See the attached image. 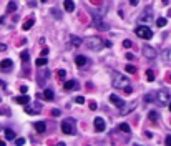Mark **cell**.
<instances>
[{"mask_svg": "<svg viewBox=\"0 0 171 146\" xmlns=\"http://www.w3.org/2000/svg\"><path fill=\"white\" fill-rule=\"evenodd\" d=\"M130 85V80L126 75L120 72H113V86L115 88H125V86Z\"/></svg>", "mask_w": 171, "mask_h": 146, "instance_id": "obj_1", "label": "cell"}, {"mask_svg": "<svg viewBox=\"0 0 171 146\" xmlns=\"http://www.w3.org/2000/svg\"><path fill=\"white\" fill-rule=\"evenodd\" d=\"M155 101L159 105H168L171 101V93H168L166 90H159L158 93H155Z\"/></svg>", "mask_w": 171, "mask_h": 146, "instance_id": "obj_2", "label": "cell"}, {"mask_svg": "<svg viewBox=\"0 0 171 146\" xmlns=\"http://www.w3.org/2000/svg\"><path fill=\"white\" fill-rule=\"evenodd\" d=\"M86 46L90 48V50H95V52H98V50H101L103 48V40L98 38V37H92V38L86 40Z\"/></svg>", "mask_w": 171, "mask_h": 146, "instance_id": "obj_3", "label": "cell"}, {"mask_svg": "<svg viewBox=\"0 0 171 146\" xmlns=\"http://www.w3.org/2000/svg\"><path fill=\"white\" fill-rule=\"evenodd\" d=\"M135 33L138 35L140 38H143V40H150L153 37V32H151V28L150 27H145V25H141V27H136V30H135Z\"/></svg>", "mask_w": 171, "mask_h": 146, "instance_id": "obj_4", "label": "cell"}, {"mask_svg": "<svg viewBox=\"0 0 171 146\" xmlns=\"http://www.w3.org/2000/svg\"><path fill=\"white\" fill-rule=\"evenodd\" d=\"M92 17H93V23H95V27L98 28V30H103V32H106L110 27H108V23H105L103 20L100 18V15L96 12H92Z\"/></svg>", "mask_w": 171, "mask_h": 146, "instance_id": "obj_5", "label": "cell"}, {"mask_svg": "<svg viewBox=\"0 0 171 146\" xmlns=\"http://www.w3.org/2000/svg\"><path fill=\"white\" fill-rule=\"evenodd\" d=\"M62 131L65 134H73V119L72 118L62 121Z\"/></svg>", "mask_w": 171, "mask_h": 146, "instance_id": "obj_6", "label": "cell"}, {"mask_svg": "<svg viewBox=\"0 0 171 146\" xmlns=\"http://www.w3.org/2000/svg\"><path fill=\"white\" fill-rule=\"evenodd\" d=\"M143 55H145L146 58H156L158 57V52H156V48L155 46H150V45H145L143 46Z\"/></svg>", "mask_w": 171, "mask_h": 146, "instance_id": "obj_7", "label": "cell"}, {"mask_svg": "<svg viewBox=\"0 0 171 146\" xmlns=\"http://www.w3.org/2000/svg\"><path fill=\"white\" fill-rule=\"evenodd\" d=\"M105 128H106V123H105V119L103 118H95V130L96 131H105Z\"/></svg>", "mask_w": 171, "mask_h": 146, "instance_id": "obj_8", "label": "cell"}, {"mask_svg": "<svg viewBox=\"0 0 171 146\" xmlns=\"http://www.w3.org/2000/svg\"><path fill=\"white\" fill-rule=\"evenodd\" d=\"M12 66H13L12 60H2V61H0V70H2L3 73L10 72V70H12Z\"/></svg>", "mask_w": 171, "mask_h": 146, "instance_id": "obj_9", "label": "cell"}, {"mask_svg": "<svg viewBox=\"0 0 171 146\" xmlns=\"http://www.w3.org/2000/svg\"><path fill=\"white\" fill-rule=\"evenodd\" d=\"M153 17H151V7H146V10H145V13L140 17V22H150Z\"/></svg>", "mask_w": 171, "mask_h": 146, "instance_id": "obj_10", "label": "cell"}, {"mask_svg": "<svg viewBox=\"0 0 171 146\" xmlns=\"http://www.w3.org/2000/svg\"><path fill=\"white\" fill-rule=\"evenodd\" d=\"M110 101H111L113 105L120 106V108H123V106H125V101L120 98V96H116V95H111V96H110Z\"/></svg>", "mask_w": 171, "mask_h": 146, "instance_id": "obj_11", "label": "cell"}, {"mask_svg": "<svg viewBox=\"0 0 171 146\" xmlns=\"http://www.w3.org/2000/svg\"><path fill=\"white\" fill-rule=\"evenodd\" d=\"M17 8H18V3H17L15 0H10L8 5H7V13H13Z\"/></svg>", "mask_w": 171, "mask_h": 146, "instance_id": "obj_12", "label": "cell"}, {"mask_svg": "<svg viewBox=\"0 0 171 146\" xmlns=\"http://www.w3.org/2000/svg\"><path fill=\"white\" fill-rule=\"evenodd\" d=\"M45 130H47L45 121H37L35 123V131L37 133H45Z\"/></svg>", "mask_w": 171, "mask_h": 146, "instance_id": "obj_13", "label": "cell"}, {"mask_svg": "<svg viewBox=\"0 0 171 146\" xmlns=\"http://www.w3.org/2000/svg\"><path fill=\"white\" fill-rule=\"evenodd\" d=\"M63 7H65L66 12H73V10H75V3H73V0H65V2H63Z\"/></svg>", "mask_w": 171, "mask_h": 146, "instance_id": "obj_14", "label": "cell"}, {"mask_svg": "<svg viewBox=\"0 0 171 146\" xmlns=\"http://www.w3.org/2000/svg\"><path fill=\"white\" fill-rule=\"evenodd\" d=\"M75 63H77V66H85V65H86V57H83V55H78V57L75 58Z\"/></svg>", "mask_w": 171, "mask_h": 146, "instance_id": "obj_15", "label": "cell"}, {"mask_svg": "<svg viewBox=\"0 0 171 146\" xmlns=\"http://www.w3.org/2000/svg\"><path fill=\"white\" fill-rule=\"evenodd\" d=\"M15 101H17L18 105H27V103L30 101V98H28L27 95H22V96H17V98H15Z\"/></svg>", "mask_w": 171, "mask_h": 146, "instance_id": "obj_16", "label": "cell"}, {"mask_svg": "<svg viewBox=\"0 0 171 146\" xmlns=\"http://www.w3.org/2000/svg\"><path fill=\"white\" fill-rule=\"evenodd\" d=\"M3 134H5V139H8V141L15 139V131H13V130H8V128H7L5 131H3Z\"/></svg>", "mask_w": 171, "mask_h": 146, "instance_id": "obj_17", "label": "cell"}, {"mask_svg": "<svg viewBox=\"0 0 171 146\" xmlns=\"http://www.w3.org/2000/svg\"><path fill=\"white\" fill-rule=\"evenodd\" d=\"M63 88H65V90H72V88H77V81H75V80H68V81H65Z\"/></svg>", "mask_w": 171, "mask_h": 146, "instance_id": "obj_18", "label": "cell"}, {"mask_svg": "<svg viewBox=\"0 0 171 146\" xmlns=\"http://www.w3.org/2000/svg\"><path fill=\"white\" fill-rule=\"evenodd\" d=\"M33 23H35V20H33V18L27 20L25 23L22 25V28H23V30H25V32H27V30H30V28H32V27H33Z\"/></svg>", "mask_w": 171, "mask_h": 146, "instance_id": "obj_19", "label": "cell"}, {"mask_svg": "<svg viewBox=\"0 0 171 146\" xmlns=\"http://www.w3.org/2000/svg\"><path fill=\"white\" fill-rule=\"evenodd\" d=\"M42 96H43V98H45V100H48V101H52V100L55 98V96H53V91H52V90H45V91H43V95H42Z\"/></svg>", "mask_w": 171, "mask_h": 146, "instance_id": "obj_20", "label": "cell"}, {"mask_svg": "<svg viewBox=\"0 0 171 146\" xmlns=\"http://www.w3.org/2000/svg\"><path fill=\"white\" fill-rule=\"evenodd\" d=\"M135 105H136V103H131V105L128 106V108H120V113H121V115H126L128 111H131V110H135Z\"/></svg>", "mask_w": 171, "mask_h": 146, "instance_id": "obj_21", "label": "cell"}, {"mask_svg": "<svg viewBox=\"0 0 171 146\" xmlns=\"http://www.w3.org/2000/svg\"><path fill=\"white\" fill-rule=\"evenodd\" d=\"M47 63H48V60H47L45 57H42V58H38L37 61H35V65H37V66H45Z\"/></svg>", "mask_w": 171, "mask_h": 146, "instance_id": "obj_22", "label": "cell"}, {"mask_svg": "<svg viewBox=\"0 0 171 146\" xmlns=\"http://www.w3.org/2000/svg\"><path fill=\"white\" fill-rule=\"evenodd\" d=\"M146 80L148 81H155V72L153 70H146Z\"/></svg>", "mask_w": 171, "mask_h": 146, "instance_id": "obj_23", "label": "cell"}, {"mask_svg": "<svg viewBox=\"0 0 171 146\" xmlns=\"http://www.w3.org/2000/svg\"><path fill=\"white\" fill-rule=\"evenodd\" d=\"M20 58H22V61H28V60H30V55H28V52H27V50H23V52L20 53Z\"/></svg>", "mask_w": 171, "mask_h": 146, "instance_id": "obj_24", "label": "cell"}, {"mask_svg": "<svg viewBox=\"0 0 171 146\" xmlns=\"http://www.w3.org/2000/svg\"><path fill=\"white\" fill-rule=\"evenodd\" d=\"M47 75H48V72H47V70H45V72H42V73L38 75V83H40V85H43V81H45V76H47Z\"/></svg>", "mask_w": 171, "mask_h": 146, "instance_id": "obj_25", "label": "cell"}, {"mask_svg": "<svg viewBox=\"0 0 171 146\" xmlns=\"http://www.w3.org/2000/svg\"><path fill=\"white\" fill-rule=\"evenodd\" d=\"M120 130H121V131H125V133H130V131H131V128L126 125V123H121V125H120Z\"/></svg>", "mask_w": 171, "mask_h": 146, "instance_id": "obj_26", "label": "cell"}, {"mask_svg": "<svg viewBox=\"0 0 171 146\" xmlns=\"http://www.w3.org/2000/svg\"><path fill=\"white\" fill-rule=\"evenodd\" d=\"M72 45H75V46H80V45H81V40H80L78 37H72Z\"/></svg>", "mask_w": 171, "mask_h": 146, "instance_id": "obj_27", "label": "cell"}, {"mask_svg": "<svg viewBox=\"0 0 171 146\" xmlns=\"http://www.w3.org/2000/svg\"><path fill=\"white\" fill-rule=\"evenodd\" d=\"M145 101H155V93H146L145 95Z\"/></svg>", "mask_w": 171, "mask_h": 146, "instance_id": "obj_28", "label": "cell"}, {"mask_svg": "<svg viewBox=\"0 0 171 146\" xmlns=\"http://www.w3.org/2000/svg\"><path fill=\"white\" fill-rule=\"evenodd\" d=\"M125 70H126L128 73H131V75H133V73H136V68H135L133 65H126V66H125Z\"/></svg>", "mask_w": 171, "mask_h": 146, "instance_id": "obj_29", "label": "cell"}, {"mask_svg": "<svg viewBox=\"0 0 171 146\" xmlns=\"http://www.w3.org/2000/svg\"><path fill=\"white\" fill-rule=\"evenodd\" d=\"M25 111L28 113V115H37L38 110H33V108H30V106H25Z\"/></svg>", "mask_w": 171, "mask_h": 146, "instance_id": "obj_30", "label": "cell"}, {"mask_svg": "<svg viewBox=\"0 0 171 146\" xmlns=\"http://www.w3.org/2000/svg\"><path fill=\"white\" fill-rule=\"evenodd\" d=\"M15 145L17 146H23L25 145V138H15Z\"/></svg>", "mask_w": 171, "mask_h": 146, "instance_id": "obj_31", "label": "cell"}, {"mask_svg": "<svg viewBox=\"0 0 171 146\" xmlns=\"http://www.w3.org/2000/svg\"><path fill=\"white\" fill-rule=\"evenodd\" d=\"M156 25L158 27H165L166 25V18H158L156 20Z\"/></svg>", "mask_w": 171, "mask_h": 146, "instance_id": "obj_32", "label": "cell"}, {"mask_svg": "<svg viewBox=\"0 0 171 146\" xmlns=\"http://www.w3.org/2000/svg\"><path fill=\"white\" fill-rule=\"evenodd\" d=\"M150 119H151V121H156V119H158V113L150 111Z\"/></svg>", "mask_w": 171, "mask_h": 146, "instance_id": "obj_33", "label": "cell"}, {"mask_svg": "<svg viewBox=\"0 0 171 146\" xmlns=\"http://www.w3.org/2000/svg\"><path fill=\"white\" fill-rule=\"evenodd\" d=\"M65 75H66L65 70H58V78H65Z\"/></svg>", "mask_w": 171, "mask_h": 146, "instance_id": "obj_34", "label": "cell"}, {"mask_svg": "<svg viewBox=\"0 0 171 146\" xmlns=\"http://www.w3.org/2000/svg\"><path fill=\"white\" fill-rule=\"evenodd\" d=\"M123 46H125V48H130V46H131V42H130V40H125V42H123Z\"/></svg>", "mask_w": 171, "mask_h": 146, "instance_id": "obj_35", "label": "cell"}, {"mask_svg": "<svg viewBox=\"0 0 171 146\" xmlns=\"http://www.w3.org/2000/svg\"><path fill=\"white\" fill-rule=\"evenodd\" d=\"M165 145H166V146H171V136H166V139H165Z\"/></svg>", "mask_w": 171, "mask_h": 146, "instance_id": "obj_36", "label": "cell"}, {"mask_svg": "<svg viewBox=\"0 0 171 146\" xmlns=\"http://www.w3.org/2000/svg\"><path fill=\"white\" fill-rule=\"evenodd\" d=\"M77 103H80V105L85 103V98H83V96H77Z\"/></svg>", "mask_w": 171, "mask_h": 146, "instance_id": "obj_37", "label": "cell"}, {"mask_svg": "<svg viewBox=\"0 0 171 146\" xmlns=\"http://www.w3.org/2000/svg\"><path fill=\"white\" fill-rule=\"evenodd\" d=\"M96 108H98V106H96V103H95V101H92V103H90V110H93V111H95Z\"/></svg>", "mask_w": 171, "mask_h": 146, "instance_id": "obj_38", "label": "cell"}, {"mask_svg": "<svg viewBox=\"0 0 171 146\" xmlns=\"http://www.w3.org/2000/svg\"><path fill=\"white\" fill-rule=\"evenodd\" d=\"M138 2H140V0H130V3H131L133 7H136V5H138Z\"/></svg>", "mask_w": 171, "mask_h": 146, "instance_id": "obj_39", "label": "cell"}, {"mask_svg": "<svg viewBox=\"0 0 171 146\" xmlns=\"http://www.w3.org/2000/svg\"><path fill=\"white\" fill-rule=\"evenodd\" d=\"M7 50V45H3V43H0V52H5Z\"/></svg>", "mask_w": 171, "mask_h": 146, "instance_id": "obj_40", "label": "cell"}, {"mask_svg": "<svg viewBox=\"0 0 171 146\" xmlns=\"http://www.w3.org/2000/svg\"><path fill=\"white\" fill-rule=\"evenodd\" d=\"M52 115H53V116H58V115H60V110H53Z\"/></svg>", "mask_w": 171, "mask_h": 146, "instance_id": "obj_41", "label": "cell"}, {"mask_svg": "<svg viewBox=\"0 0 171 146\" xmlns=\"http://www.w3.org/2000/svg\"><path fill=\"white\" fill-rule=\"evenodd\" d=\"M52 13H53V17H58V12H57V8H53Z\"/></svg>", "mask_w": 171, "mask_h": 146, "instance_id": "obj_42", "label": "cell"}, {"mask_svg": "<svg viewBox=\"0 0 171 146\" xmlns=\"http://www.w3.org/2000/svg\"><path fill=\"white\" fill-rule=\"evenodd\" d=\"M126 58H128V60H133V58H135V57H133L131 53H126Z\"/></svg>", "mask_w": 171, "mask_h": 146, "instance_id": "obj_43", "label": "cell"}, {"mask_svg": "<svg viewBox=\"0 0 171 146\" xmlns=\"http://www.w3.org/2000/svg\"><path fill=\"white\" fill-rule=\"evenodd\" d=\"M55 146H65V143H57Z\"/></svg>", "mask_w": 171, "mask_h": 146, "instance_id": "obj_44", "label": "cell"}, {"mask_svg": "<svg viewBox=\"0 0 171 146\" xmlns=\"http://www.w3.org/2000/svg\"><path fill=\"white\" fill-rule=\"evenodd\" d=\"M0 146H5V141H2V139H0Z\"/></svg>", "mask_w": 171, "mask_h": 146, "instance_id": "obj_45", "label": "cell"}, {"mask_svg": "<svg viewBox=\"0 0 171 146\" xmlns=\"http://www.w3.org/2000/svg\"><path fill=\"white\" fill-rule=\"evenodd\" d=\"M93 3H100V2H101V0H92Z\"/></svg>", "mask_w": 171, "mask_h": 146, "instance_id": "obj_46", "label": "cell"}, {"mask_svg": "<svg viewBox=\"0 0 171 146\" xmlns=\"http://www.w3.org/2000/svg\"><path fill=\"white\" fill-rule=\"evenodd\" d=\"M168 110H170V111H171V101H170V105H168Z\"/></svg>", "mask_w": 171, "mask_h": 146, "instance_id": "obj_47", "label": "cell"}, {"mask_svg": "<svg viewBox=\"0 0 171 146\" xmlns=\"http://www.w3.org/2000/svg\"><path fill=\"white\" fill-rule=\"evenodd\" d=\"M168 81H170V83H171V75H170V76H168Z\"/></svg>", "mask_w": 171, "mask_h": 146, "instance_id": "obj_48", "label": "cell"}, {"mask_svg": "<svg viewBox=\"0 0 171 146\" xmlns=\"http://www.w3.org/2000/svg\"><path fill=\"white\" fill-rule=\"evenodd\" d=\"M168 15H170V17H171V8H170V12H168Z\"/></svg>", "mask_w": 171, "mask_h": 146, "instance_id": "obj_49", "label": "cell"}, {"mask_svg": "<svg viewBox=\"0 0 171 146\" xmlns=\"http://www.w3.org/2000/svg\"><path fill=\"white\" fill-rule=\"evenodd\" d=\"M163 3H168V0H163Z\"/></svg>", "mask_w": 171, "mask_h": 146, "instance_id": "obj_50", "label": "cell"}, {"mask_svg": "<svg viewBox=\"0 0 171 146\" xmlns=\"http://www.w3.org/2000/svg\"><path fill=\"white\" fill-rule=\"evenodd\" d=\"M135 146H138V145H135Z\"/></svg>", "mask_w": 171, "mask_h": 146, "instance_id": "obj_51", "label": "cell"}]
</instances>
